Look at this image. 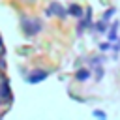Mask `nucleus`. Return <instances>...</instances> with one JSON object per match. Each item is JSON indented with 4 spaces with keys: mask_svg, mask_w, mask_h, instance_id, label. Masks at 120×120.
<instances>
[{
    "mask_svg": "<svg viewBox=\"0 0 120 120\" xmlns=\"http://www.w3.org/2000/svg\"><path fill=\"white\" fill-rule=\"evenodd\" d=\"M22 24H24V30H26L28 36H32V34H36V32L41 30V22H39V21H30V22H28V19H24Z\"/></svg>",
    "mask_w": 120,
    "mask_h": 120,
    "instance_id": "1",
    "label": "nucleus"
},
{
    "mask_svg": "<svg viewBox=\"0 0 120 120\" xmlns=\"http://www.w3.org/2000/svg\"><path fill=\"white\" fill-rule=\"evenodd\" d=\"M45 77H47V71H34V73L28 75V81H30V82H39V81L45 79Z\"/></svg>",
    "mask_w": 120,
    "mask_h": 120,
    "instance_id": "2",
    "label": "nucleus"
},
{
    "mask_svg": "<svg viewBox=\"0 0 120 120\" xmlns=\"http://www.w3.org/2000/svg\"><path fill=\"white\" fill-rule=\"evenodd\" d=\"M90 77V71L88 69H81L79 73H77V81H86Z\"/></svg>",
    "mask_w": 120,
    "mask_h": 120,
    "instance_id": "3",
    "label": "nucleus"
},
{
    "mask_svg": "<svg viewBox=\"0 0 120 120\" xmlns=\"http://www.w3.org/2000/svg\"><path fill=\"white\" fill-rule=\"evenodd\" d=\"M49 13H58V15H64V9H62L58 4H52V6L49 8Z\"/></svg>",
    "mask_w": 120,
    "mask_h": 120,
    "instance_id": "4",
    "label": "nucleus"
},
{
    "mask_svg": "<svg viewBox=\"0 0 120 120\" xmlns=\"http://www.w3.org/2000/svg\"><path fill=\"white\" fill-rule=\"evenodd\" d=\"M2 96L6 99H9V88H8V82L6 81H2Z\"/></svg>",
    "mask_w": 120,
    "mask_h": 120,
    "instance_id": "5",
    "label": "nucleus"
},
{
    "mask_svg": "<svg viewBox=\"0 0 120 120\" xmlns=\"http://www.w3.org/2000/svg\"><path fill=\"white\" fill-rule=\"evenodd\" d=\"M69 13H73V15H77V17H81V15H82V9H81L79 6H71V8H69Z\"/></svg>",
    "mask_w": 120,
    "mask_h": 120,
    "instance_id": "6",
    "label": "nucleus"
},
{
    "mask_svg": "<svg viewBox=\"0 0 120 120\" xmlns=\"http://www.w3.org/2000/svg\"><path fill=\"white\" fill-rule=\"evenodd\" d=\"M111 15H114V8H111V9H107V13L103 15V21H109V17Z\"/></svg>",
    "mask_w": 120,
    "mask_h": 120,
    "instance_id": "7",
    "label": "nucleus"
},
{
    "mask_svg": "<svg viewBox=\"0 0 120 120\" xmlns=\"http://www.w3.org/2000/svg\"><path fill=\"white\" fill-rule=\"evenodd\" d=\"M94 116H99V118H105V112H101V111H94Z\"/></svg>",
    "mask_w": 120,
    "mask_h": 120,
    "instance_id": "8",
    "label": "nucleus"
},
{
    "mask_svg": "<svg viewBox=\"0 0 120 120\" xmlns=\"http://www.w3.org/2000/svg\"><path fill=\"white\" fill-rule=\"evenodd\" d=\"M0 45H2V41H0Z\"/></svg>",
    "mask_w": 120,
    "mask_h": 120,
    "instance_id": "9",
    "label": "nucleus"
}]
</instances>
